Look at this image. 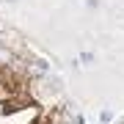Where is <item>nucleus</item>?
Instances as JSON below:
<instances>
[{
  "mask_svg": "<svg viewBox=\"0 0 124 124\" xmlns=\"http://www.w3.org/2000/svg\"><path fill=\"white\" fill-rule=\"evenodd\" d=\"M80 61H85V63H91V61H94V53H83V55H80Z\"/></svg>",
  "mask_w": 124,
  "mask_h": 124,
  "instance_id": "obj_2",
  "label": "nucleus"
},
{
  "mask_svg": "<svg viewBox=\"0 0 124 124\" xmlns=\"http://www.w3.org/2000/svg\"><path fill=\"white\" fill-rule=\"evenodd\" d=\"M99 121L110 124V121H113V113H110V110H102V113H99Z\"/></svg>",
  "mask_w": 124,
  "mask_h": 124,
  "instance_id": "obj_1",
  "label": "nucleus"
}]
</instances>
